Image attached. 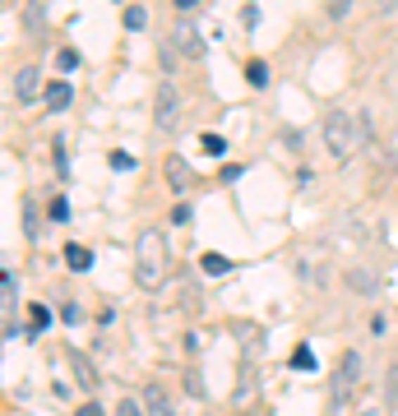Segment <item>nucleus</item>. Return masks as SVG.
I'll return each mask as SVG.
<instances>
[{"label":"nucleus","mask_w":398,"mask_h":416,"mask_svg":"<svg viewBox=\"0 0 398 416\" xmlns=\"http://www.w3.org/2000/svg\"><path fill=\"white\" fill-rule=\"evenodd\" d=\"M167 278V236L162 231H144L134 241V282L144 292H158Z\"/></svg>","instance_id":"f257e3e1"},{"label":"nucleus","mask_w":398,"mask_h":416,"mask_svg":"<svg viewBox=\"0 0 398 416\" xmlns=\"http://www.w3.org/2000/svg\"><path fill=\"white\" fill-rule=\"evenodd\" d=\"M320 134H324V143H329L333 157H352L357 148H361V139H366V125L357 121V116H347V111H329L324 125H320Z\"/></svg>","instance_id":"f03ea898"},{"label":"nucleus","mask_w":398,"mask_h":416,"mask_svg":"<svg viewBox=\"0 0 398 416\" xmlns=\"http://www.w3.org/2000/svg\"><path fill=\"white\" fill-rule=\"evenodd\" d=\"M176 111H181V93H176L172 79H162L158 102H153V125H158V130H172V125H176Z\"/></svg>","instance_id":"7ed1b4c3"},{"label":"nucleus","mask_w":398,"mask_h":416,"mask_svg":"<svg viewBox=\"0 0 398 416\" xmlns=\"http://www.w3.org/2000/svg\"><path fill=\"white\" fill-rule=\"evenodd\" d=\"M172 46H176L186 60L204 56V37H199V28H195L190 19H176V23H172Z\"/></svg>","instance_id":"20e7f679"},{"label":"nucleus","mask_w":398,"mask_h":416,"mask_svg":"<svg viewBox=\"0 0 398 416\" xmlns=\"http://www.w3.org/2000/svg\"><path fill=\"white\" fill-rule=\"evenodd\" d=\"M46 88H42V74H37V65H19V74H14V98L19 102H33L42 98Z\"/></svg>","instance_id":"39448f33"},{"label":"nucleus","mask_w":398,"mask_h":416,"mask_svg":"<svg viewBox=\"0 0 398 416\" xmlns=\"http://www.w3.org/2000/svg\"><path fill=\"white\" fill-rule=\"evenodd\" d=\"M357 375H361V356H357V351H347L343 365H338V375H333V398H338V403L347 398V389L357 384Z\"/></svg>","instance_id":"423d86ee"},{"label":"nucleus","mask_w":398,"mask_h":416,"mask_svg":"<svg viewBox=\"0 0 398 416\" xmlns=\"http://www.w3.org/2000/svg\"><path fill=\"white\" fill-rule=\"evenodd\" d=\"M167 186H172V190H190V186H195V171H190L186 157H176V153L167 157Z\"/></svg>","instance_id":"0eeeda50"},{"label":"nucleus","mask_w":398,"mask_h":416,"mask_svg":"<svg viewBox=\"0 0 398 416\" xmlns=\"http://www.w3.org/2000/svg\"><path fill=\"white\" fill-rule=\"evenodd\" d=\"M70 365H75V379H79V389H98V370H93L89 365V356H84V351H70Z\"/></svg>","instance_id":"6e6552de"},{"label":"nucleus","mask_w":398,"mask_h":416,"mask_svg":"<svg viewBox=\"0 0 398 416\" xmlns=\"http://www.w3.org/2000/svg\"><path fill=\"white\" fill-rule=\"evenodd\" d=\"M144 407H148V416H176V407H172V398L158 389V384H148L144 389Z\"/></svg>","instance_id":"1a4fd4ad"},{"label":"nucleus","mask_w":398,"mask_h":416,"mask_svg":"<svg viewBox=\"0 0 398 416\" xmlns=\"http://www.w3.org/2000/svg\"><path fill=\"white\" fill-rule=\"evenodd\" d=\"M42 98H46V107H51V111H65V107H70V98H75V88H70L65 79H56V84H46Z\"/></svg>","instance_id":"9d476101"},{"label":"nucleus","mask_w":398,"mask_h":416,"mask_svg":"<svg viewBox=\"0 0 398 416\" xmlns=\"http://www.w3.org/2000/svg\"><path fill=\"white\" fill-rule=\"evenodd\" d=\"M199 273L204 278H222V273H232V259H227V254H204V259H199Z\"/></svg>","instance_id":"9b49d317"},{"label":"nucleus","mask_w":398,"mask_h":416,"mask_svg":"<svg viewBox=\"0 0 398 416\" xmlns=\"http://www.w3.org/2000/svg\"><path fill=\"white\" fill-rule=\"evenodd\" d=\"M347 287H352V292H361V296H371L380 287V278L371 273V268H352V273H347Z\"/></svg>","instance_id":"f8f14e48"},{"label":"nucleus","mask_w":398,"mask_h":416,"mask_svg":"<svg viewBox=\"0 0 398 416\" xmlns=\"http://www.w3.org/2000/svg\"><path fill=\"white\" fill-rule=\"evenodd\" d=\"M236 342H245V356H259V329L255 324H232Z\"/></svg>","instance_id":"ddd939ff"},{"label":"nucleus","mask_w":398,"mask_h":416,"mask_svg":"<svg viewBox=\"0 0 398 416\" xmlns=\"http://www.w3.org/2000/svg\"><path fill=\"white\" fill-rule=\"evenodd\" d=\"M42 14H46V10H42V5H37V0H33V5H23V28H28V33H33V37H37V33H42V28H46V19H42Z\"/></svg>","instance_id":"4468645a"},{"label":"nucleus","mask_w":398,"mask_h":416,"mask_svg":"<svg viewBox=\"0 0 398 416\" xmlns=\"http://www.w3.org/2000/svg\"><path fill=\"white\" fill-rule=\"evenodd\" d=\"M65 264L75 273H84V268H93V254L84 250V245H65Z\"/></svg>","instance_id":"2eb2a0df"},{"label":"nucleus","mask_w":398,"mask_h":416,"mask_svg":"<svg viewBox=\"0 0 398 416\" xmlns=\"http://www.w3.org/2000/svg\"><path fill=\"white\" fill-rule=\"evenodd\" d=\"M0 287H5V310H19V278H14L10 268L0 273Z\"/></svg>","instance_id":"dca6fc26"},{"label":"nucleus","mask_w":398,"mask_h":416,"mask_svg":"<svg viewBox=\"0 0 398 416\" xmlns=\"http://www.w3.org/2000/svg\"><path fill=\"white\" fill-rule=\"evenodd\" d=\"M144 23H148V10H144V5H130V10H125V28H130V33H139Z\"/></svg>","instance_id":"f3484780"},{"label":"nucleus","mask_w":398,"mask_h":416,"mask_svg":"<svg viewBox=\"0 0 398 416\" xmlns=\"http://www.w3.org/2000/svg\"><path fill=\"white\" fill-rule=\"evenodd\" d=\"M176 60H181V51L172 42H162V51H158V65H162V74H172L176 70Z\"/></svg>","instance_id":"a211bd4d"},{"label":"nucleus","mask_w":398,"mask_h":416,"mask_svg":"<svg viewBox=\"0 0 398 416\" xmlns=\"http://www.w3.org/2000/svg\"><path fill=\"white\" fill-rule=\"evenodd\" d=\"M107 162H111V171H134V157L125 153V148H116V153H111Z\"/></svg>","instance_id":"6ab92c4d"},{"label":"nucleus","mask_w":398,"mask_h":416,"mask_svg":"<svg viewBox=\"0 0 398 416\" xmlns=\"http://www.w3.org/2000/svg\"><path fill=\"white\" fill-rule=\"evenodd\" d=\"M245 79H250L255 88H264V84H269V70L259 65V60H250V65H245Z\"/></svg>","instance_id":"aec40b11"},{"label":"nucleus","mask_w":398,"mask_h":416,"mask_svg":"<svg viewBox=\"0 0 398 416\" xmlns=\"http://www.w3.org/2000/svg\"><path fill=\"white\" fill-rule=\"evenodd\" d=\"M199 143H204V153H213V157H218V153H227V139H222V134H204Z\"/></svg>","instance_id":"412c9836"},{"label":"nucleus","mask_w":398,"mask_h":416,"mask_svg":"<svg viewBox=\"0 0 398 416\" xmlns=\"http://www.w3.org/2000/svg\"><path fill=\"white\" fill-rule=\"evenodd\" d=\"M292 370H315V356H310L306 347H297L292 351Z\"/></svg>","instance_id":"4be33fe9"},{"label":"nucleus","mask_w":398,"mask_h":416,"mask_svg":"<svg viewBox=\"0 0 398 416\" xmlns=\"http://www.w3.org/2000/svg\"><path fill=\"white\" fill-rule=\"evenodd\" d=\"M56 65H60V70H75V65H79V51H75V46H65V51H56Z\"/></svg>","instance_id":"5701e85b"},{"label":"nucleus","mask_w":398,"mask_h":416,"mask_svg":"<svg viewBox=\"0 0 398 416\" xmlns=\"http://www.w3.org/2000/svg\"><path fill=\"white\" fill-rule=\"evenodd\" d=\"M116 416H144V412H139V403H134V398H121V407H116Z\"/></svg>","instance_id":"b1692460"},{"label":"nucleus","mask_w":398,"mask_h":416,"mask_svg":"<svg viewBox=\"0 0 398 416\" xmlns=\"http://www.w3.org/2000/svg\"><path fill=\"white\" fill-rule=\"evenodd\" d=\"M51 218H56V222L70 218V204H65V199H51Z\"/></svg>","instance_id":"393cba45"},{"label":"nucleus","mask_w":398,"mask_h":416,"mask_svg":"<svg viewBox=\"0 0 398 416\" xmlns=\"http://www.w3.org/2000/svg\"><path fill=\"white\" fill-rule=\"evenodd\" d=\"M46 319H51V315H46L42 306H33V333H42V329H46Z\"/></svg>","instance_id":"a878e982"},{"label":"nucleus","mask_w":398,"mask_h":416,"mask_svg":"<svg viewBox=\"0 0 398 416\" xmlns=\"http://www.w3.org/2000/svg\"><path fill=\"white\" fill-rule=\"evenodd\" d=\"M60 319H65V324H79V319H84V310H79V306H65V310H60Z\"/></svg>","instance_id":"bb28decb"},{"label":"nucleus","mask_w":398,"mask_h":416,"mask_svg":"<svg viewBox=\"0 0 398 416\" xmlns=\"http://www.w3.org/2000/svg\"><path fill=\"white\" fill-rule=\"evenodd\" d=\"M186 394H195V398L204 394V384H199V375H186Z\"/></svg>","instance_id":"cd10ccee"},{"label":"nucleus","mask_w":398,"mask_h":416,"mask_svg":"<svg viewBox=\"0 0 398 416\" xmlns=\"http://www.w3.org/2000/svg\"><path fill=\"white\" fill-rule=\"evenodd\" d=\"M347 5H352V0H333V5H329V19H343Z\"/></svg>","instance_id":"c85d7f7f"},{"label":"nucleus","mask_w":398,"mask_h":416,"mask_svg":"<svg viewBox=\"0 0 398 416\" xmlns=\"http://www.w3.org/2000/svg\"><path fill=\"white\" fill-rule=\"evenodd\" d=\"M75 416H102V407H98V403H84V407H79Z\"/></svg>","instance_id":"c756f323"},{"label":"nucleus","mask_w":398,"mask_h":416,"mask_svg":"<svg viewBox=\"0 0 398 416\" xmlns=\"http://www.w3.org/2000/svg\"><path fill=\"white\" fill-rule=\"evenodd\" d=\"M394 5H398V0H375V10H380V14H394Z\"/></svg>","instance_id":"7c9ffc66"},{"label":"nucleus","mask_w":398,"mask_h":416,"mask_svg":"<svg viewBox=\"0 0 398 416\" xmlns=\"http://www.w3.org/2000/svg\"><path fill=\"white\" fill-rule=\"evenodd\" d=\"M195 5H199V0H176V10H195Z\"/></svg>","instance_id":"2f4dec72"},{"label":"nucleus","mask_w":398,"mask_h":416,"mask_svg":"<svg viewBox=\"0 0 398 416\" xmlns=\"http://www.w3.org/2000/svg\"><path fill=\"white\" fill-rule=\"evenodd\" d=\"M389 403H394V407H398V379H394V389H389Z\"/></svg>","instance_id":"473e14b6"}]
</instances>
